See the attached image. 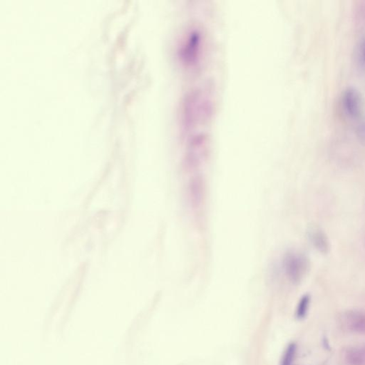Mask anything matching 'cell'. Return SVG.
I'll list each match as a JSON object with an SVG mask.
<instances>
[{
  "instance_id": "6da1fadb",
  "label": "cell",
  "mask_w": 365,
  "mask_h": 365,
  "mask_svg": "<svg viewBox=\"0 0 365 365\" xmlns=\"http://www.w3.org/2000/svg\"><path fill=\"white\" fill-rule=\"evenodd\" d=\"M203 50L202 33L197 28H193L183 36L180 42V59L186 66L194 67L200 62Z\"/></svg>"
},
{
  "instance_id": "5b68a950",
  "label": "cell",
  "mask_w": 365,
  "mask_h": 365,
  "mask_svg": "<svg viewBox=\"0 0 365 365\" xmlns=\"http://www.w3.org/2000/svg\"><path fill=\"white\" fill-rule=\"evenodd\" d=\"M309 238L312 246L319 253L327 255L330 250L328 237L324 231L319 227H313L309 231Z\"/></svg>"
},
{
  "instance_id": "52a82bcc",
  "label": "cell",
  "mask_w": 365,
  "mask_h": 365,
  "mask_svg": "<svg viewBox=\"0 0 365 365\" xmlns=\"http://www.w3.org/2000/svg\"><path fill=\"white\" fill-rule=\"evenodd\" d=\"M346 359L350 365H365V345L349 350Z\"/></svg>"
},
{
  "instance_id": "277c9868",
  "label": "cell",
  "mask_w": 365,
  "mask_h": 365,
  "mask_svg": "<svg viewBox=\"0 0 365 365\" xmlns=\"http://www.w3.org/2000/svg\"><path fill=\"white\" fill-rule=\"evenodd\" d=\"M342 321L348 330L365 335L364 310H349L343 314Z\"/></svg>"
},
{
  "instance_id": "9c48e42d",
  "label": "cell",
  "mask_w": 365,
  "mask_h": 365,
  "mask_svg": "<svg viewBox=\"0 0 365 365\" xmlns=\"http://www.w3.org/2000/svg\"><path fill=\"white\" fill-rule=\"evenodd\" d=\"M297 352V345L292 343L289 344L286 348L283 357H282L280 365H292Z\"/></svg>"
},
{
  "instance_id": "8fae6325",
  "label": "cell",
  "mask_w": 365,
  "mask_h": 365,
  "mask_svg": "<svg viewBox=\"0 0 365 365\" xmlns=\"http://www.w3.org/2000/svg\"><path fill=\"white\" fill-rule=\"evenodd\" d=\"M356 132H357V136L359 141L365 143V122L359 124L357 128Z\"/></svg>"
},
{
  "instance_id": "30bf717a",
  "label": "cell",
  "mask_w": 365,
  "mask_h": 365,
  "mask_svg": "<svg viewBox=\"0 0 365 365\" xmlns=\"http://www.w3.org/2000/svg\"><path fill=\"white\" fill-rule=\"evenodd\" d=\"M355 13L359 20L365 21V0L356 3Z\"/></svg>"
},
{
  "instance_id": "3957f363",
  "label": "cell",
  "mask_w": 365,
  "mask_h": 365,
  "mask_svg": "<svg viewBox=\"0 0 365 365\" xmlns=\"http://www.w3.org/2000/svg\"><path fill=\"white\" fill-rule=\"evenodd\" d=\"M343 107L349 117L357 118L362 112V99L355 88H348L343 95Z\"/></svg>"
},
{
  "instance_id": "7a4b0ae2",
  "label": "cell",
  "mask_w": 365,
  "mask_h": 365,
  "mask_svg": "<svg viewBox=\"0 0 365 365\" xmlns=\"http://www.w3.org/2000/svg\"><path fill=\"white\" fill-rule=\"evenodd\" d=\"M283 269L289 281L298 284L308 272L310 262L305 255L295 251H288L283 257Z\"/></svg>"
},
{
  "instance_id": "8992f818",
  "label": "cell",
  "mask_w": 365,
  "mask_h": 365,
  "mask_svg": "<svg viewBox=\"0 0 365 365\" xmlns=\"http://www.w3.org/2000/svg\"><path fill=\"white\" fill-rule=\"evenodd\" d=\"M201 177H195L190 181V193L191 201L198 206L202 202L203 193L205 192V185Z\"/></svg>"
},
{
  "instance_id": "7c38bea8",
  "label": "cell",
  "mask_w": 365,
  "mask_h": 365,
  "mask_svg": "<svg viewBox=\"0 0 365 365\" xmlns=\"http://www.w3.org/2000/svg\"><path fill=\"white\" fill-rule=\"evenodd\" d=\"M361 58L364 63H365V41L361 47Z\"/></svg>"
},
{
  "instance_id": "ba28073f",
  "label": "cell",
  "mask_w": 365,
  "mask_h": 365,
  "mask_svg": "<svg viewBox=\"0 0 365 365\" xmlns=\"http://www.w3.org/2000/svg\"><path fill=\"white\" fill-rule=\"evenodd\" d=\"M310 304V296L308 294L304 295L300 298L298 307L296 309V318L299 320H303L306 317Z\"/></svg>"
}]
</instances>
